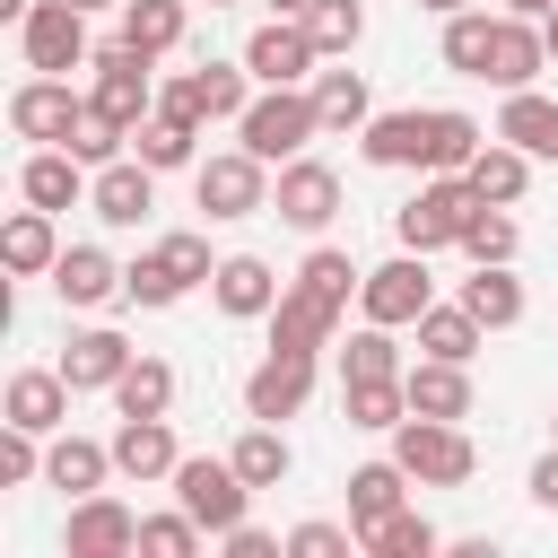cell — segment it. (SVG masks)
<instances>
[{"label": "cell", "instance_id": "obj_50", "mask_svg": "<svg viewBox=\"0 0 558 558\" xmlns=\"http://www.w3.org/2000/svg\"><path fill=\"white\" fill-rule=\"evenodd\" d=\"M157 113H174V122H209V96H201V70H174V78H157Z\"/></svg>", "mask_w": 558, "mask_h": 558}, {"label": "cell", "instance_id": "obj_9", "mask_svg": "<svg viewBox=\"0 0 558 558\" xmlns=\"http://www.w3.org/2000/svg\"><path fill=\"white\" fill-rule=\"evenodd\" d=\"M427 305H436V279H427V253H410V244L357 279V314H366V323H392V331H410Z\"/></svg>", "mask_w": 558, "mask_h": 558}, {"label": "cell", "instance_id": "obj_1", "mask_svg": "<svg viewBox=\"0 0 558 558\" xmlns=\"http://www.w3.org/2000/svg\"><path fill=\"white\" fill-rule=\"evenodd\" d=\"M166 488H174V506H183V514H192L209 541H218V532H235V523L253 514V497H262V488H253V480H244L227 453H183Z\"/></svg>", "mask_w": 558, "mask_h": 558}, {"label": "cell", "instance_id": "obj_20", "mask_svg": "<svg viewBox=\"0 0 558 558\" xmlns=\"http://www.w3.org/2000/svg\"><path fill=\"white\" fill-rule=\"evenodd\" d=\"M549 70V35H541V17H514V9H497V35H488V87H532Z\"/></svg>", "mask_w": 558, "mask_h": 558}, {"label": "cell", "instance_id": "obj_42", "mask_svg": "<svg viewBox=\"0 0 558 558\" xmlns=\"http://www.w3.org/2000/svg\"><path fill=\"white\" fill-rule=\"evenodd\" d=\"M453 253H462V262H514V253H523V227H514V209H497V201H480Z\"/></svg>", "mask_w": 558, "mask_h": 558}, {"label": "cell", "instance_id": "obj_2", "mask_svg": "<svg viewBox=\"0 0 558 558\" xmlns=\"http://www.w3.org/2000/svg\"><path fill=\"white\" fill-rule=\"evenodd\" d=\"M235 140L262 157V166H288V157H305L314 140H323V113H314V87H262L253 105H244V122H235Z\"/></svg>", "mask_w": 558, "mask_h": 558}, {"label": "cell", "instance_id": "obj_15", "mask_svg": "<svg viewBox=\"0 0 558 558\" xmlns=\"http://www.w3.org/2000/svg\"><path fill=\"white\" fill-rule=\"evenodd\" d=\"M279 288H288V279H279L262 253H218V270H209V305H218L227 323H270Z\"/></svg>", "mask_w": 558, "mask_h": 558}, {"label": "cell", "instance_id": "obj_43", "mask_svg": "<svg viewBox=\"0 0 558 558\" xmlns=\"http://www.w3.org/2000/svg\"><path fill=\"white\" fill-rule=\"evenodd\" d=\"M70 157H78V166H113V157H131V122H113V113L87 96V113H78V131H70Z\"/></svg>", "mask_w": 558, "mask_h": 558}, {"label": "cell", "instance_id": "obj_10", "mask_svg": "<svg viewBox=\"0 0 558 558\" xmlns=\"http://www.w3.org/2000/svg\"><path fill=\"white\" fill-rule=\"evenodd\" d=\"M270 218L279 227H296V235H323L331 218H340V174L305 148V157H288L279 174H270Z\"/></svg>", "mask_w": 558, "mask_h": 558}, {"label": "cell", "instance_id": "obj_37", "mask_svg": "<svg viewBox=\"0 0 558 558\" xmlns=\"http://www.w3.org/2000/svg\"><path fill=\"white\" fill-rule=\"evenodd\" d=\"M122 35H131L140 52L166 61V52L192 35V9H183V0H122Z\"/></svg>", "mask_w": 558, "mask_h": 558}, {"label": "cell", "instance_id": "obj_55", "mask_svg": "<svg viewBox=\"0 0 558 558\" xmlns=\"http://www.w3.org/2000/svg\"><path fill=\"white\" fill-rule=\"evenodd\" d=\"M410 9H427V17H453V9H471V0H410Z\"/></svg>", "mask_w": 558, "mask_h": 558}, {"label": "cell", "instance_id": "obj_52", "mask_svg": "<svg viewBox=\"0 0 558 558\" xmlns=\"http://www.w3.org/2000/svg\"><path fill=\"white\" fill-rule=\"evenodd\" d=\"M218 549H227V558H288V541H279V532H262L253 514H244L235 532H218Z\"/></svg>", "mask_w": 558, "mask_h": 558}, {"label": "cell", "instance_id": "obj_5", "mask_svg": "<svg viewBox=\"0 0 558 558\" xmlns=\"http://www.w3.org/2000/svg\"><path fill=\"white\" fill-rule=\"evenodd\" d=\"M192 201H201L218 227L262 218V209H270V166L235 140V148H218V157H201V166H192Z\"/></svg>", "mask_w": 558, "mask_h": 558}, {"label": "cell", "instance_id": "obj_44", "mask_svg": "<svg viewBox=\"0 0 558 558\" xmlns=\"http://www.w3.org/2000/svg\"><path fill=\"white\" fill-rule=\"evenodd\" d=\"M480 148H488L480 113H462V105H436V166H427V174H462Z\"/></svg>", "mask_w": 558, "mask_h": 558}, {"label": "cell", "instance_id": "obj_56", "mask_svg": "<svg viewBox=\"0 0 558 558\" xmlns=\"http://www.w3.org/2000/svg\"><path fill=\"white\" fill-rule=\"evenodd\" d=\"M262 9H270V17H305V0H262Z\"/></svg>", "mask_w": 558, "mask_h": 558}, {"label": "cell", "instance_id": "obj_54", "mask_svg": "<svg viewBox=\"0 0 558 558\" xmlns=\"http://www.w3.org/2000/svg\"><path fill=\"white\" fill-rule=\"evenodd\" d=\"M506 9H514V17H549L558 0H506Z\"/></svg>", "mask_w": 558, "mask_h": 558}, {"label": "cell", "instance_id": "obj_58", "mask_svg": "<svg viewBox=\"0 0 558 558\" xmlns=\"http://www.w3.org/2000/svg\"><path fill=\"white\" fill-rule=\"evenodd\" d=\"M26 9H35V0H0V17H9V26H17V17H26Z\"/></svg>", "mask_w": 558, "mask_h": 558}, {"label": "cell", "instance_id": "obj_12", "mask_svg": "<svg viewBox=\"0 0 558 558\" xmlns=\"http://www.w3.org/2000/svg\"><path fill=\"white\" fill-rule=\"evenodd\" d=\"M140 549V514L96 488V497H70V523H61V558H131Z\"/></svg>", "mask_w": 558, "mask_h": 558}, {"label": "cell", "instance_id": "obj_61", "mask_svg": "<svg viewBox=\"0 0 558 558\" xmlns=\"http://www.w3.org/2000/svg\"><path fill=\"white\" fill-rule=\"evenodd\" d=\"M549 427H558V410H549Z\"/></svg>", "mask_w": 558, "mask_h": 558}, {"label": "cell", "instance_id": "obj_38", "mask_svg": "<svg viewBox=\"0 0 558 558\" xmlns=\"http://www.w3.org/2000/svg\"><path fill=\"white\" fill-rule=\"evenodd\" d=\"M340 410H349V427L392 436V427L410 418V392H401V375H384V384H340Z\"/></svg>", "mask_w": 558, "mask_h": 558}, {"label": "cell", "instance_id": "obj_41", "mask_svg": "<svg viewBox=\"0 0 558 558\" xmlns=\"http://www.w3.org/2000/svg\"><path fill=\"white\" fill-rule=\"evenodd\" d=\"M488 35H497V17H488V9H453V17H445V35H436L445 70L480 78V70H488Z\"/></svg>", "mask_w": 558, "mask_h": 558}, {"label": "cell", "instance_id": "obj_34", "mask_svg": "<svg viewBox=\"0 0 558 558\" xmlns=\"http://www.w3.org/2000/svg\"><path fill=\"white\" fill-rule=\"evenodd\" d=\"M462 174H471V192H480V201H497V209H514V201L532 192V157H523L514 140H497V131H488V148H480Z\"/></svg>", "mask_w": 558, "mask_h": 558}, {"label": "cell", "instance_id": "obj_59", "mask_svg": "<svg viewBox=\"0 0 558 558\" xmlns=\"http://www.w3.org/2000/svg\"><path fill=\"white\" fill-rule=\"evenodd\" d=\"M78 9H87V17H96V9H122V0H78Z\"/></svg>", "mask_w": 558, "mask_h": 558}, {"label": "cell", "instance_id": "obj_24", "mask_svg": "<svg viewBox=\"0 0 558 558\" xmlns=\"http://www.w3.org/2000/svg\"><path fill=\"white\" fill-rule=\"evenodd\" d=\"M87 183H96V166H78L70 148H35L26 166H17V201H35V209H78L87 201Z\"/></svg>", "mask_w": 558, "mask_h": 558}, {"label": "cell", "instance_id": "obj_29", "mask_svg": "<svg viewBox=\"0 0 558 558\" xmlns=\"http://www.w3.org/2000/svg\"><path fill=\"white\" fill-rule=\"evenodd\" d=\"M410 488H418V480H410L392 453H384V462H357V471H349V523H357V541H366L384 514H401V506H410Z\"/></svg>", "mask_w": 558, "mask_h": 558}, {"label": "cell", "instance_id": "obj_28", "mask_svg": "<svg viewBox=\"0 0 558 558\" xmlns=\"http://www.w3.org/2000/svg\"><path fill=\"white\" fill-rule=\"evenodd\" d=\"M305 87H314V113H323V131H340V140H357V131L375 122V96H366V70H349V61H331V70H314Z\"/></svg>", "mask_w": 558, "mask_h": 558}, {"label": "cell", "instance_id": "obj_57", "mask_svg": "<svg viewBox=\"0 0 558 558\" xmlns=\"http://www.w3.org/2000/svg\"><path fill=\"white\" fill-rule=\"evenodd\" d=\"M541 35H549V70H558V9H549V17H541Z\"/></svg>", "mask_w": 558, "mask_h": 558}, {"label": "cell", "instance_id": "obj_36", "mask_svg": "<svg viewBox=\"0 0 558 558\" xmlns=\"http://www.w3.org/2000/svg\"><path fill=\"white\" fill-rule=\"evenodd\" d=\"M113 410H122V418H166V410H174V366H166V357H131L122 384H113Z\"/></svg>", "mask_w": 558, "mask_h": 558}, {"label": "cell", "instance_id": "obj_7", "mask_svg": "<svg viewBox=\"0 0 558 558\" xmlns=\"http://www.w3.org/2000/svg\"><path fill=\"white\" fill-rule=\"evenodd\" d=\"M17 52H26V70H52V78L87 70V61H96L87 9H78V0H35V9L17 17Z\"/></svg>", "mask_w": 558, "mask_h": 558}, {"label": "cell", "instance_id": "obj_21", "mask_svg": "<svg viewBox=\"0 0 558 558\" xmlns=\"http://www.w3.org/2000/svg\"><path fill=\"white\" fill-rule=\"evenodd\" d=\"M87 209H96L105 227H140V218L157 209V166H148V157H113V166H96Z\"/></svg>", "mask_w": 558, "mask_h": 558}, {"label": "cell", "instance_id": "obj_32", "mask_svg": "<svg viewBox=\"0 0 558 558\" xmlns=\"http://www.w3.org/2000/svg\"><path fill=\"white\" fill-rule=\"evenodd\" d=\"M410 331H418V357H453V366H471V357H480V340H488V323H480L462 296H453V305H427Z\"/></svg>", "mask_w": 558, "mask_h": 558}, {"label": "cell", "instance_id": "obj_8", "mask_svg": "<svg viewBox=\"0 0 558 558\" xmlns=\"http://www.w3.org/2000/svg\"><path fill=\"white\" fill-rule=\"evenodd\" d=\"M78 113H87V96H78L70 78H52V70H26V78L9 87V131L35 140V148H70Z\"/></svg>", "mask_w": 558, "mask_h": 558}, {"label": "cell", "instance_id": "obj_45", "mask_svg": "<svg viewBox=\"0 0 558 558\" xmlns=\"http://www.w3.org/2000/svg\"><path fill=\"white\" fill-rule=\"evenodd\" d=\"M122 296H131V305H148V314H166V305H183V296H192V288H183V279H174V270H166V253H157V244H148V253H140V262H122Z\"/></svg>", "mask_w": 558, "mask_h": 558}, {"label": "cell", "instance_id": "obj_47", "mask_svg": "<svg viewBox=\"0 0 558 558\" xmlns=\"http://www.w3.org/2000/svg\"><path fill=\"white\" fill-rule=\"evenodd\" d=\"M201 523L183 514V506H166V514H140V558H201Z\"/></svg>", "mask_w": 558, "mask_h": 558}, {"label": "cell", "instance_id": "obj_46", "mask_svg": "<svg viewBox=\"0 0 558 558\" xmlns=\"http://www.w3.org/2000/svg\"><path fill=\"white\" fill-rule=\"evenodd\" d=\"M357 279H366V270H357V262H349L340 244H314V253L296 262V288H314V296H331L340 314H349V296H357Z\"/></svg>", "mask_w": 558, "mask_h": 558}, {"label": "cell", "instance_id": "obj_26", "mask_svg": "<svg viewBox=\"0 0 558 558\" xmlns=\"http://www.w3.org/2000/svg\"><path fill=\"white\" fill-rule=\"evenodd\" d=\"M0 262L17 270V279H52V262H61V218L52 209H9V227H0Z\"/></svg>", "mask_w": 558, "mask_h": 558}, {"label": "cell", "instance_id": "obj_60", "mask_svg": "<svg viewBox=\"0 0 558 558\" xmlns=\"http://www.w3.org/2000/svg\"><path fill=\"white\" fill-rule=\"evenodd\" d=\"M209 9H235V0H209Z\"/></svg>", "mask_w": 558, "mask_h": 558}, {"label": "cell", "instance_id": "obj_22", "mask_svg": "<svg viewBox=\"0 0 558 558\" xmlns=\"http://www.w3.org/2000/svg\"><path fill=\"white\" fill-rule=\"evenodd\" d=\"M52 296H61L70 314H96V305L122 296V262H113L105 244H61V262H52Z\"/></svg>", "mask_w": 558, "mask_h": 558}, {"label": "cell", "instance_id": "obj_18", "mask_svg": "<svg viewBox=\"0 0 558 558\" xmlns=\"http://www.w3.org/2000/svg\"><path fill=\"white\" fill-rule=\"evenodd\" d=\"M70 375L61 366H17L9 375V392H0V418H17V427H35V436H61L70 427Z\"/></svg>", "mask_w": 558, "mask_h": 558}, {"label": "cell", "instance_id": "obj_25", "mask_svg": "<svg viewBox=\"0 0 558 558\" xmlns=\"http://www.w3.org/2000/svg\"><path fill=\"white\" fill-rule=\"evenodd\" d=\"M497 140H514L532 166H558V96H541V87H506V105H497Z\"/></svg>", "mask_w": 558, "mask_h": 558}, {"label": "cell", "instance_id": "obj_30", "mask_svg": "<svg viewBox=\"0 0 558 558\" xmlns=\"http://www.w3.org/2000/svg\"><path fill=\"white\" fill-rule=\"evenodd\" d=\"M331 357H340V384H384V375H401L410 357H401V340H392V323H366L357 314V331H340L331 340Z\"/></svg>", "mask_w": 558, "mask_h": 558}, {"label": "cell", "instance_id": "obj_27", "mask_svg": "<svg viewBox=\"0 0 558 558\" xmlns=\"http://www.w3.org/2000/svg\"><path fill=\"white\" fill-rule=\"evenodd\" d=\"M401 392L418 418H471V366H453V357H410Z\"/></svg>", "mask_w": 558, "mask_h": 558}, {"label": "cell", "instance_id": "obj_13", "mask_svg": "<svg viewBox=\"0 0 558 558\" xmlns=\"http://www.w3.org/2000/svg\"><path fill=\"white\" fill-rule=\"evenodd\" d=\"M357 148H366V166H392V174H427L436 166V105H392V113H375L366 131H357Z\"/></svg>", "mask_w": 558, "mask_h": 558}, {"label": "cell", "instance_id": "obj_33", "mask_svg": "<svg viewBox=\"0 0 558 558\" xmlns=\"http://www.w3.org/2000/svg\"><path fill=\"white\" fill-rule=\"evenodd\" d=\"M227 462H235L253 488H288V471H296V445H288V427H270V418H244V436L227 445Z\"/></svg>", "mask_w": 558, "mask_h": 558}, {"label": "cell", "instance_id": "obj_53", "mask_svg": "<svg viewBox=\"0 0 558 558\" xmlns=\"http://www.w3.org/2000/svg\"><path fill=\"white\" fill-rule=\"evenodd\" d=\"M523 497H532L541 514H558V436H549V453L532 462V480H523Z\"/></svg>", "mask_w": 558, "mask_h": 558}, {"label": "cell", "instance_id": "obj_11", "mask_svg": "<svg viewBox=\"0 0 558 558\" xmlns=\"http://www.w3.org/2000/svg\"><path fill=\"white\" fill-rule=\"evenodd\" d=\"M244 70H253L262 87H305V78L323 70V44L305 35V17H262V26L244 35Z\"/></svg>", "mask_w": 558, "mask_h": 558}, {"label": "cell", "instance_id": "obj_6", "mask_svg": "<svg viewBox=\"0 0 558 558\" xmlns=\"http://www.w3.org/2000/svg\"><path fill=\"white\" fill-rule=\"evenodd\" d=\"M87 70H96V78H87V96H96L113 122H131V131H140V122L157 113V52H140L131 35L96 44V61H87Z\"/></svg>", "mask_w": 558, "mask_h": 558}, {"label": "cell", "instance_id": "obj_48", "mask_svg": "<svg viewBox=\"0 0 558 558\" xmlns=\"http://www.w3.org/2000/svg\"><path fill=\"white\" fill-rule=\"evenodd\" d=\"M157 253H166V270H174L183 288H209V270H218L209 235H192V227H166V235H157Z\"/></svg>", "mask_w": 558, "mask_h": 558}, {"label": "cell", "instance_id": "obj_39", "mask_svg": "<svg viewBox=\"0 0 558 558\" xmlns=\"http://www.w3.org/2000/svg\"><path fill=\"white\" fill-rule=\"evenodd\" d=\"M357 549H366V558H436V549H445V532H436L418 506H401V514H384Z\"/></svg>", "mask_w": 558, "mask_h": 558}, {"label": "cell", "instance_id": "obj_40", "mask_svg": "<svg viewBox=\"0 0 558 558\" xmlns=\"http://www.w3.org/2000/svg\"><path fill=\"white\" fill-rule=\"evenodd\" d=\"M305 35L323 44V61H349L366 44V0H305Z\"/></svg>", "mask_w": 558, "mask_h": 558}, {"label": "cell", "instance_id": "obj_35", "mask_svg": "<svg viewBox=\"0 0 558 558\" xmlns=\"http://www.w3.org/2000/svg\"><path fill=\"white\" fill-rule=\"evenodd\" d=\"M131 157H148L157 174H183V166H201V131L174 122V113H148V122L131 131Z\"/></svg>", "mask_w": 558, "mask_h": 558}, {"label": "cell", "instance_id": "obj_23", "mask_svg": "<svg viewBox=\"0 0 558 558\" xmlns=\"http://www.w3.org/2000/svg\"><path fill=\"white\" fill-rule=\"evenodd\" d=\"M105 480H122L113 471V445H96V436H44V488H61V497H96Z\"/></svg>", "mask_w": 558, "mask_h": 558}, {"label": "cell", "instance_id": "obj_4", "mask_svg": "<svg viewBox=\"0 0 558 558\" xmlns=\"http://www.w3.org/2000/svg\"><path fill=\"white\" fill-rule=\"evenodd\" d=\"M392 462H401L418 488H462V480L480 471V445L462 436V418H418V410H410V418L392 427Z\"/></svg>", "mask_w": 558, "mask_h": 558}, {"label": "cell", "instance_id": "obj_16", "mask_svg": "<svg viewBox=\"0 0 558 558\" xmlns=\"http://www.w3.org/2000/svg\"><path fill=\"white\" fill-rule=\"evenodd\" d=\"M331 340H340V305L288 279V288H279V305H270V349H296V357H323Z\"/></svg>", "mask_w": 558, "mask_h": 558}, {"label": "cell", "instance_id": "obj_19", "mask_svg": "<svg viewBox=\"0 0 558 558\" xmlns=\"http://www.w3.org/2000/svg\"><path fill=\"white\" fill-rule=\"evenodd\" d=\"M105 445H113V471H122L131 488H157V480H174V462H183L174 418H122Z\"/></svg>", "mask_w": 558, "mask_h": 558}, {"label": "cell", "instance_id": "obj_14", "mask_svg": "<svg viewBox=\"0 0 558 558\" xmlns=\"http://www.w3.org/2000/svg\"><path fill=\"white\" fill-rule=\"evenodd\" d=\"M314 366L323 357H296V349H270L253 375H244V418H270V427H288L305 401H314Z\"/></svg>", "mask_w": 558, "mask_h": 558}, {"label": "cell", "instance_id": "obj_31", "mask_svg": "<svg viewBox=\"0 0 558 558\" xmlns=\"http://www.w3.org/2000/svg\"><path fill=\"white\" fill-rule=\"evenodd\" d=\"M462 305L488 323V331H514L523 323V279H514V262H471V279H462Z\"/></svg>", "mask_w": 558, "mask_h": 558}, {"label": "cell", "instance_id": "obj_3", "mask_svg": "<svg viewBox=\"0 0 558 558\" xmlns=\"http://www.w3.org/2000/svg\"><path fill=\"white\" fill-rule=\"evenodd\" d=\"M471 209H480L471 174H427V183L392 209V235H401L410 253H453V244H462V227H471Z\"/></svg>", "mask_w": 558, "mask_h": 558}, {"label": "cell", "instance_id": "obj_49", "mask_svg": "<svg viewBox=\"0 0 558 558\" xmlns=\"http://www.w3.org/2000/svg\"><path fill=\"white\" fill-rule=\"evenodd\" d=\"M26 480H44V436L0 418V488H26Z\"/></svg>", "mask_w": 558, "mask_h": 558}, {"label": "cell", "instance_id": "obj_51", "mask_svg": "<svg viewBox=\"0 0 558 558\" xmlns=\"http://www.w3.org/2000/svg\"><path fill=\"white\" fill-rule=\"evenodd\" d=\"M349 541H357V523H296L288 558H349Z\"/></svg>", "mask_w": 558, "mask_h": 558}, {"label": "cell", "instance_id": "obj_17", "mask_svg": "<svg viewBox=\"0 0 558 558\" xmlns=\"http://www.w3.org/2000/svg\"><path fill=\"white\" fill-rule=\"evenodd\" d=\"M131 357H140V349H131L113 323H78V331L61 340V375H70V392H113Z\"/></svg>", "mask_w": 558, "mask_h": 558}]
</instances>
